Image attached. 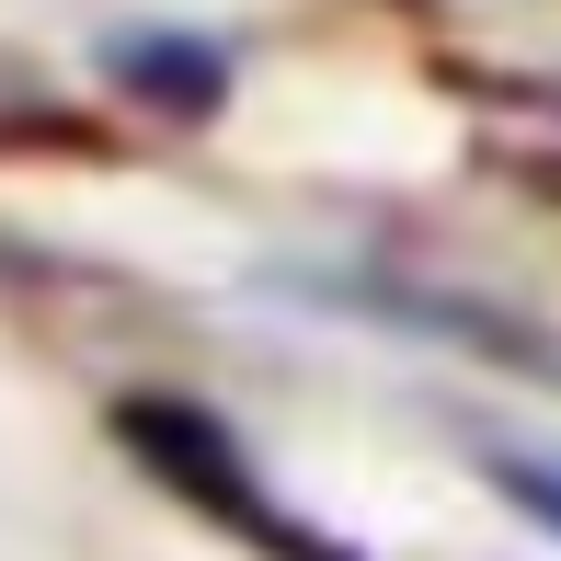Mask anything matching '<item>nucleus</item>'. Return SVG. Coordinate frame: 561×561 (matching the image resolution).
Returning <instances> with one entry per match:
<instances>
[{"mask_svg": "<svg viewBox=\"0 0 561 561\" xmlns=\"http://www.w3.org/2000/svg\"><path fill=\"white\" fill-rule=\"evenodd\" d=\"M115 424H126V447H138L149 470H161L172 493L195 504V516H218L241 550H264V561H344L310 516H298V504H275V493H264L252 447L229 436L218 413H195V401H126Z\"/></svg>", "mask_w": 561, "mask_h": 561, "instance_id": "f257e3e1", "label": "nucleus"}, {"mask_svg": "<svg viewBox=\"0 0 561 561\" xmlns=\"http://www.w3.org/2000/svg\"><path fill=\"white\" fill-rule=\"evenodd\" d=\"M493 481H504V493H516V504H527L539 527H561V470H539V458H504Z\"/></svg>", "mask_w": 561, "mask_h": 561, "instance_id": "f03ea898", "label": "nucleus"}]
</instances>
